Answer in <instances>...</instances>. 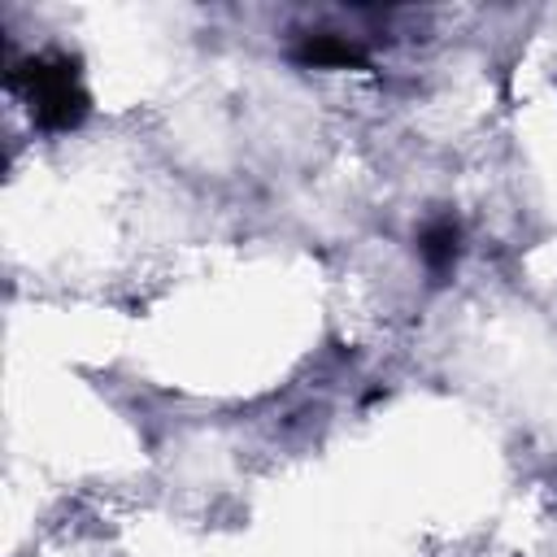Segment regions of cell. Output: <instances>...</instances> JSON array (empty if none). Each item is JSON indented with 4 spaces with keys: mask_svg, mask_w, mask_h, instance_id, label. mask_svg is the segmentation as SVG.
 I'll use <instances>...</instances> for the list:
<instances>
[{
    "mask_svg": "<svg viewBox=\"0 0 557 557\" xmlns=\"http://www.w3.org/2000/svg\"><path fill=\"white\" fill-rule=\"evenodd\" d=\"M300 61H309V65H357L361 52H357L352 44L335 39V35H313V39L300 48Z\"/></svg>",
    "mask_w": 557,
    "mask_h": 557,
    "instance_id": "7a4b0ae2",
    "label": "cell"
},
{
    "mask_svg": "<svg viewBox=\"0 0 557 557\" xmlns=\"http://www.w3.org/2000/svg\"><path fill=\"white\" fill-rule=\"evenodd\" d=\"M26 83V96H30V109L44 126L52 131H65L74 126L83 113H87V96L78 87V74L65 57H39L30 61V70L22 74Z\"/></svg>",
    "mask_w": 557,
    "mask_h": 557,
    "instance_id": "6da1fadb",
    "label": "cell"
},
{
    "mask_svg": "<svg viewBox=\"0 0 557 557\" xmlns=\"http://www.w3.org/2000/svg\"><path fill=\"white\" fill-rule=\"evenodd\" d=\"M422 252H426V261H431V265H448V261H453V252H457V226H453V222L431 226V231L422 235Z\"/></svg>",
    "mask_w": 557,
    "mask_h": 557,
    "instance_id": "3957f363",
    "label": "cell"
}]
</instances>
